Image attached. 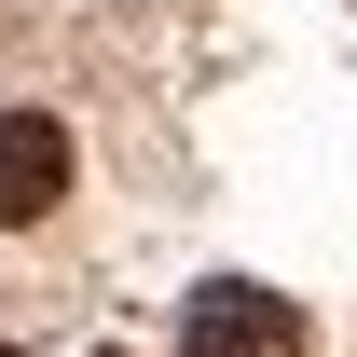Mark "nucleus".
<instances>
[{"label":"nucleus","mask_w":357,"mask_h":357,"mask_svg":"<svg viewBox=\"0 0 357 357\" xmlns=\"http://www.w3.org/2000/svg\"><path fill=\"white\" fill-rule=\"evenodd\" d=\"M178 357H303V303L220 275V289H192V316H178Z\"/></svg>","instance_id":"nucleus-1"},{"label":"nucleus","mask_w":357,"mask_h":357,"mask_svg":"<svg viewBox=\"0 0 357 357\" xmlns=\"http://www.w3.org/2000/svg\"><path fill=\"white\" fill-rule=\"evenodd\" d=\"M0 357H14V344H0Z\"/></svg>","instance_id":"nucleus-3"},{"label":"nucleus","mask_w":357,"mask_h":357,"mask_svg":"<svg viewBox=\"0 0 357 357\" xmlns=\"http://www.w3.org/2000/svg\"><path fill=\"white\" fill-rule=\"evenodd\" d=\"M55 192H69V137H55V110H0V234L55 220Z\"/></svg>","instance_id":"nucleus-2"}]
</instances>
